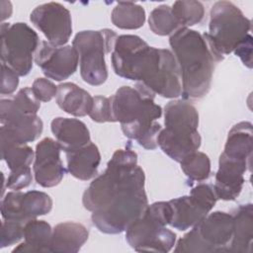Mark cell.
Segmentation results:
<instances>
[{"mask_svg": "<svg viewBox=\"0 0 253 253\" xmlns=\"http://www.w3.org/2000/svg\"><path fill=\"white\" fill-rule=\"evenodd\" d=\"M169 44L178 63L185 100L202 99L211 89L215 65L223 59L208 33L180 28L170 36Z\"/></svg>", "mask_w": 253, "mask_h": 253, "instance_id": "1", "label": "cell"}, {"mask_svg": "<svg viewBox=\"0 0 253 253\" xmlns=\"http://www.w3.org/2000/svg\"><path fill=\"white\" fill-rule=\"evenodd\" d=\"M155 95L140 83L134 87L122 86L111 96L115 123L121 124L124 134L136 140L145 149L157 148V137L162 129L157 122L162 108L155 104Z\"/></svg>", "mask_w": 253, "mask_h": 253, "instance_id": "2", "label": "cell"}, {"mask_svg": "<svg viewBox=\"0 0 253 253\" xmlns=\"http://www.w3.org/2000/svg\"><path fill=\"white\" fill-rule=\"evenodd\" d=\"M164 125L157 144L172 160L180 163L200 148L199 113L191 102L185 99L170 101L164 107Z\"/></svg>", "mask_w": 253, "mask_h": 253, "instance_id": "3", "label": "cell"}, {"mask_svg": "<svg viewBox=\"0 0 253 253\" xmlns=\"http://www.w3.org/2000/svg\"><path fill=\"white\" fill-rule=\"evenodd\" d=\"M138 181H145V175L142 168L137 165V154L129 147L117 149L106 170L85 190L82 204L92 212L107 205L120 190Z\"/></svg>", "mask_w": 253, "mask_h": 253, "instance_id": "4", "label": "cell"}, {"mask_svg": "<svg viewBox=\"0 0 253 253\" xmlns=\"http://www.w3.org/2000/svg\"><path fill=\"white\" fill-rule=\"evenodd\" d=\"M171 219L172 207L169 202L153 203L126 228V240L138 252L167 253L176 244V234L166 227Z\"/></svg>", "mask_w": 253, "mask_h": 253, "instance_id": "5", "label": "cell"}, {"mask_svg": "<svg viewBox=\"0 0 253 253\" xmlns=\"http://www.w3.org/2000/svg\"><path fill=\"white\" fill-rule=\"evenodd\" d=\"M144 182L138 181L120 190L103 208L92 211L91 220L106 234H119L142 215L148 206Z\"/></svg>", "mask_w": 253, "mask_h": 253, "instance_id": "6", "label": "cell"}, {"mask_svg": "<svg viewBox=\"0 0 253 253\" xmlns=\"http://www.w3.org/2000/svg\"><path fill=\"white\" fill-rule=\"evenodd\" d=\"M233 232L231 213L213 211L208 213L175 244L174 252L223 253L228 252Z\"/></svg>", "mask_w": 253, "mask_h": 253, "instance_id": "7", "label": "cell"}, {"mask_svg": "<svg viewBox=\"0 0 253 253\" xmlns=\"http://www.w3.org/2000/svg\"><path fill=\"white\" fill-rule=\"evenodd\" d=\"M117 34L110 29L87 30L77 33L72 46L79 56L80 75L84 82L99 86L108 79L105 55L112 52L117 41Z\"/></svg>", "mask_w": 253, "mask_h": 253, "instance_id": "8", "label": "cell"}, {"mask_svg": "<svg viewBox=\"0 0 253 253\" xmlns=\"http://www.w3.org/2000/svg\"><path fill=\"white\" fill-rule=\"evenodd\" d=\"M251 31V21L229 1L215 2L210 12L208 36L221 55L233 52Z\"/></svg>", "mask_w": 253, "mask_h": 253, "instance_id": "9", "label": "cell"}, {"mask_svg": "<svg viewBox=\"0 0 253 253\" xmlns=\"http://www.w3.org/2000/svg\"><path fill=\"white\" fill-rule=\"evenodd\" d=\"M1 60L19 76L28 75L33 68L35 52L40 45L38 34L26 23H2Z\"/></svg>", "mask_w": 253, "mask_h": 253, "instance_id": "10", "label": "cell"}, {"mask_svg": "<svg viewBox=\"0 0 253 253\" xmlns=\"http://www.w3.org/2000/svg\"><path fill=\"white\" fill-rule=\"evenodd\" d=\"M154 95L175 99L182 95V79L174 54L167 48L153 47L149 62L138 82Z\"/></svg>", "mask_w": 253, "mask_h": 253, "instance_id": "11", "label": "cell"}, {"mask_svg": "<svg viewBox=\"0 0 253 253\" xmlns=\"http://www.w3.org/2000/svg\"><path fill=\"white\" fill-rule=\"evenodd\" d=\"M151 50L152 46L138 36H119L111 54L115 73L122 78L139 82Z\"/></svg>", "mask_w": 253, "mask_h": 253, "instance_id": "12", "label": "cell"}, {"mask_svg": "<svg viewBox=\"0 0 253 253\" xmlns=\"http://www.w3.org/2000/svg\"><path fill=\"white\" fill-rule=\"evenodd\" d=\"M0 122L1 146L35 141L43 128L42 121L38 115H27L19 111L12 99L1 100Z\"/></svg>", "mask_w": 253, "mask_h": 253, "instance_id": "13", "label": "cell"}, {"mask_svg": "<svg viewBox=\"0 0 253 253\" xmlns=\"http://www.w3.org/2000/svg\"><path fill=\"white\" fill-rule=\"evenodd\" d=\"M32 24L54 45H65L72 34L70 12L60 3L48 2L36 7L31 15Z\"/></svg>", "mask_w": 253, "mask_h": 253, "instance_id": "14", "label": "cell"}, {"mask_svg": "<svg viewBox=\"0 0 253 253\" xmlns=\"http://www.w3.org/2000/svg\"><path fill=\"white\" fill-rule=\"evenodd\" d=\"M34 60L47 78L60 82L75 73L79 56L71 45L58 46L42 41L35 53Z\"/></svg>", "mask_w": 253, "mask_h": 253, "instance_id": "15", "label": "cell"}, {"mask_svg": "<svg viewBox=\"0 0 253 253\" xmlns=\"http://www.w3.org/2000/svg\"><path fill=\"white\" fill-rule=\"evenodd\" d=\"M61 147L50 137H44L36 146L33 165L37 184L43 188L57 186L64 177L65 169L60 159Z\"/></svg>", "mask_w": 253, "mask_h": 253, "instance_id": "16", "label": "cell"}, {"mask_svg": "<svg viewBox=\"0 0 253 253\" xmlns=\"http://www.w3.org/2000/svg\"><path fill=\"white\" fill-rule=\"evenodd\" d=\"M250 168L244 163L231 160L220 154L218 170L212 187L217 200L234 201L242 191L245 182L244 174Z\"/></svg>", "mask_w": 253, "mask_h": 253, "instance_id": "17", "label": "cell"}, {"mask_svg": "<svg viewBox=\"0 0 253 253\" xmlns=\"http://www.w3.org/2000/svg\"><path fill=\"white\" fill-rule=\"evenodd\" d=\"M50 129L65 153L76 150L91 141L88 127L78 119L55 118L51 121Z\"/></svg>", "mask_w": 253, "mask_h": 253, "instance_id": "18", "label": "cell"}, {"mask_svg": "<svg viewBox=\"0 0 253 253\" xmlns=\"http://www.w3.org/2000/svg\"><path fill=\"white\" fill-rule=\"evenodd\" d=\"M253 130L250 122H240L229 130L221 153L226 158L244 163L251 167Z\"/></svg>", "mask_w": 253, "mask_h": 253, "instance_id": "19", "label": "cell"}, {"mask_svg": "<svg viewBox=\"0 0 253 253\" xmlns=\"http://www.w3.org/2000/svg\"><path fill=\"white\" fill-rule=\"evenodd\" d=\"M88 229L79 222L64 221L52 229L50 252L76 253L88 240Z\"/></svg>", "mask_w": 253, "mask_h": 253, "instance_id": "20", "label": "cell"}, {"mask_svg": "<svg viewBox=\"0 0 253 253\" xmlns=\"http://www.w3.org/2000/svg\"><path fill=\"white\" fill-rule=\"evenodd\" d=\"M233 232L229 243V253H250L253 240V207L252 204L240 205L231 213Z\"/></svg>", "mask_w": 253, "mask_h": 253, "instance_id": "21", "label": "cell"}, {"mask_svg": "<svg viewBox=\"0 0 253 253\" xmlns=\"http://www.w3.org/2000/svg\"><path fill=\"white\" fill-rule=\"evenodd\" d=\"M68 172L76 179L88 181L97 175L101 162V154L98 146L89 142L86 145L66 152Z\"/></svg>", "mask_w": 253, "mask_h": 253, "instance_id": "22", "label": "cell"}, {"mask_svg": "<svg viewBox=\"0 0 253 253\" xmlns=\"http://www.w3.org/2000/svg\"><path fill=\"white\" fill-rule=\"evenodd\" d=\"M172 207L170 225L180 231L192 228L211 211L193 196H183L169 201Z\"/></svg>", "mask_w": 253, "mask_h": 253, "instance_id": "23", "label": "cell"}, {"mask_svg": "<svg viewBox=\"0 0 253 253\" xmlns=\"http://www.w3.org/2000/svg\"><path fill=\"white\" fill-rule=\"evenodd\" d=\"M55 98L58 107L74 117L89 115L93 103L90 93L72 82L59 84Z\"/></svg>", "mask_w": 253, "mask_h": 253, "instance_id": "24", "label": "cell"}, {"mask_svg": "<svg viewBox=\"0 0 253 253\" xmlns=\"http://www.w3.org/2000/svg\"><path fill=\"white\" fill-rule=\"evenodd\" d=\"M52 228L45 220L30 219L24 225V242L12 252H50Z\"/></svg>", "mask_w": 253, "mask_h": 253, "instance_id": "25", "label": "cell"}, {"mask_svg": "<svg viewBox=\"0 0 253 253\" xmlns=\"http://www.w3.org/2000/svg\"><path fill=\"white\" fill-rule=\"evenodd\" d=\"M111 20L119 29L136 30L145 22V10L134 2H119L112 11Z\"/></svg>", "mask_w": 253, "mask_h": 253, "instance_id": "26", "label": "cell"}, {"mask_svg": "<svg viewBox=\"0 0 253 253\" xmlns=\"http://www.w3.org/2000/svg\"><path fill=\"white\" fill-rule=\"evenodd\" d=\"M52 209V199L49 195L42 191H28L23 193L21 201V211L24 219L37 218L50 212Z\"/></svg>", "mask_w": 253, "mask_h": 253, "instance_id": "27", "label": "cell"}, {"mask_svg": "<svg viewBox=\"0 0 253 253\" xmlns=\"http://www.w3.org/2000/svg\"><path fill=\"white\" fill-rule=\"evenodd\" d=\"M171 11L180 28H189L199 24L205 15L204 5L194 0L176 1Z\"/></svg>", "mask_w": 253, "mask_h": 253, "instance_id": "28", "label": "cell"}, {"mask_svg": "<svg viewBox=\"0 0 253 253\" xmlns=\"http://www.w3.org/2000/svg\"><path fill=\"white\" fill-rule=\"evenodd\" d=\"M181 169L190 181H205L211 174V160L201 151H195L186 156L181 162Z\"/></svg>", "mask_w": 253, "mask_h": 253, "instance_id": "29", "label": "cell"}, {"mask_svg": "<svg viewBox=\"0 0 253 253\" xmlns=\"http://www.w3.org/2000/svg\"><path fill=\"white\" fill-rule=\"evenodd\" d=\"M148 25L151 32L158 36H171L180 29L174 18L171 7L160 5L154 8L148 18Z\"/></svg>", "mask_w": 253, "mask_h": 253, "instance_id": "30", "label": "cell"}, {"mask_svg": "<svg viewBox=\"0 0 253 253\" xmlns=\"http://www.w3.org/2000/svg\"><path fill=\"white\" fill-rule=\"evenodd\" d=\"M1 158L6 162L10 171L31 167L35 152L27 144H9L1 146Z\"/></svg>", "mask_w": 253, "mask_h": 253, "instance_id": "31", "label": "cell"}, {"mask_svg": "<svg viewBox=\"0 0 253 253\" xmlns=\"http://www.w3.org/2000/svg\"><path fill=\"white\" fill-rule=\"evenodd\" d=\"M23 192L11 191L8 192L1 201V214L5 220H16L26 223L21 211V201Z\"/></svg>", "mask_w": 253, "mask_h": 253, "instance_id": "32", "label": "cell"}, {"mask_svg": "<svg viewBox=\"0 0 253 253\" xmlns=\"http://www.w3.org/2000/svg\"><path fill=\"white\" fill-rule=\"evenodd\" d=\"M89 117L96 123H115L110 97L95 96Z\"/></svg>", "mask_w": 253, "mask_h": 253, "instance_id": "33", "label": "cell"}, {"mask_svg": "<svg viewBox=\"0 0 253 253\" xmlns=\"http://www.w3.org/2000/svg\"><path fill=\"white\" fill-rule=\"evenodd\" d=\"M14 106L27 115H37L41 108V101L34 95L32 88L25 87L12 98Z\"/></svg>", "mask_w": 253, "mask_h": 253, "instance_id": "34", "label": "cell"}, {"mask_svg": "<svg viewBox=\"0 0 253 253\" xmlns=\"http://www.w3.org/2000/svg\"><path fill=\"white\" fill-rule=\"evenodd\" d=\"M24 222L16 220H5L2 222L0 247L5 248L18 243L24 238Z\"/></svg>", "mask_w": 253, "mask_h": 253, "instance_id": "35", "label": "cell"}, {"mask_svg": "<svg viewBox=\"0 0 253 253\" xmlns=\"http://www.w3.org/2000/svg\"><path fill=\"white\" fill-rule=\"evenodd\" d=\"M32 91L41 102H49L56 97L57 86L47 78H37L32 85Z\"/></svg>", "mask_w": 253, "mask_h": 253, "instance_id": "36", "label": "cell"}, {"mask_svg": "<svg viewBox=\"0 0 253 253\" xmlns=\"http://www.w3.org/2000/svg\"><path fill=\"white\" fill-rule=\"evenodd\" d=\"M33 180L31 167H25L10 171L8 176L6 186L8 189L13 191H21L24 188L30 186Z\"/></svg>", "mask_w": 253, "mask_h": 253, "instance_id": "37", "label": "cell"}, {"mask_svg": "<svg viewBox=\"0 0 253 253\" xmlns=\"http://www.w3.org/2000/svg\"><path fill=\"white\" fill-rule=\"evenodd\" d=\"M2 67V80H1V94L10 95L15 92L19 85V75L7 65L3 64Z\"/></svg>", "mask_w": 253, "mask_h": 253, "instance_id": "38", "label": "cell"}, {"mask_svg": "<svg viewBox=\"0 0 253 253\" xmlns=\"http://www.w3.org/2000/svg\"><path fill=\"white\" fill-rule=\"evenodd\" d=\"M233 52L241 59L245 66L252 68V36L249 34L241 42L238 43Z\"/></svg>", "mask_w": 253, "mask_h": 253, "instance_id": "39", "label": "cell"}, {"mask_svg": "<svg viewBox=\"0 0 253 253\" xmlns=\"http://www.w3.org/2000/svg\"><path fill=\"white\" fill-rule=\"evenodd\" d=\"M0 5H1V20L3 22L5 19H7L11 16V14H12V5L9 1H8V4H7V7H5V2L4 1H1Z\"/></svg>", "mask_w": 253, "mask_h": 253, "instance_id": "40", "label": "cell"}]
</instances>
